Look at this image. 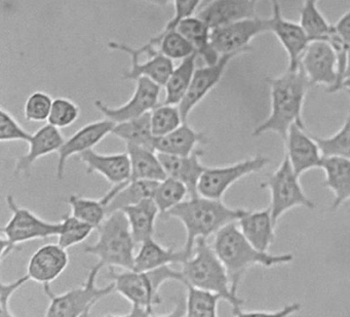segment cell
I'll use <instances>...</instances> for the list:
<instances>
[{"mask_svg": "<svg viewBox=\"0 0 350 317\" xmlns=\"http://www.w3.org/2000/svg\"><path fill=\"white\" fill-rule=\"evenodd\" d=\"M126 147L131 161L130 180L159 182L167 177L157 151L135 145Z\"/></svg>", "mask_w": 350, "mask_h": 317, "instance_id": "29", "label": "cell"}, {"mask_svg": "<svg viewBox=\"0 0 350 317\" xmlns=\"http://www.w3.org/2000/svg\"><path fill=\"white\" fill-rule=\"evenodd\" d=\"M174 16L161 32L177 30L183 20L192 17L200 10L202 0H174Z\"/></svg>", "mask_w": 350, "mask_h": 317, "instance_id": "45", "label": "cell"}, {"mask_svg": "<svg viewBox=\"0 0 350 317\" xmlns=\"http://www.w3.org/2000/svg\"><path fill=\"white\" fill-rule=\"evenodd\" d=\"M334 34L341 40L342 44L350 46V10L339 18L334 25H332Z\"/></svg>", "mask_w": 350, "mask_h": 317, "instance_id": "47", "label": "cell"}, {"mask_svg": "<svg viewBox=\"0 0 350 317\" xmlns=\"http://www.w3.org/2000/svg\"><path fill=\"white\" fill-rule=\"evenodd\" d=\"M54 99L44 92H34L26 100L24 116L28 122H48Z\"/></svg>", "mask_w": 350, "mask_h": 317, "instance_id": "43", "label": "cell"}, {"mask_svg": "<svg viewBox=\"0 0 350 317\" xmlns=\"http://www.w3.org/2000/svg\"><path fill=\"white\" fill-rule=\"evenodd\" d=\"M111 135L124 141L126 145L146 147L155 150V137L151 128L150 112L140 118L116 124Z\"/></svg>", "mask_w": 350, "mask_h": 317, "instance_id": "33", "label": "cell"}, {"mask_svg": "<svg viewBox=\"0 0 350 317\" xmlns=\"http://www.w3.org/2000/svg\"><path fill=\"white\" fill-rule=\"evenodd\" d=\"M29 280V276L25 274L14 281H3L0 284V317H16L15 313L11 309L12 298Z\"/></svg>", "mask_w": 350, "mask_h": 317, "instance_id": "46", "label": "cell"}, {"mask_svg": "<svg viewBox=\"0 0 350 317\" xmlns=\"http://www.w3.org/2000/svg\"><path fill=\"white\" fill-rule=\"evenodd\" d=\"M189 259L183 249L177 251L175 247H163L153 237L140 243L135 256L134 268L136 271H149L163 266L180 264Z\"/></svg>", "mask_w": 350, "mask_h": 317, "instance_id": "24", "label": "cell"}, {"mask_svg": "<svg viewBox=\"0 0 350 317\" xmlns=\"http://www.w3.org/2000/svg\"><path fill=\"white\" fill-rule=\"evenodd\" d=\"M270 159L262 154L225 167H206L198 186V194L204 197L222 199L227 190L239 180L262 171Z\"/></svg>", "mask_w": 350, "mask_h": 317, "instance_id": "10", "label": "cell"}, {"mask_svg": "<svg viewBox=\"0 0 350 317\" xmlns=\"http://www.w3.org/2000/svg\"><path fill=\"white\" fill-rule=\"evenodd\" d=\"M103 263L98 262L91 268L85 284L79 288L67 290L63 294H55L51 284H44V292L48 297L49 306L46 316L79 317L89 316L92 309L105 297L116 292L113 282L106 286H98L97 279Z\"/></svg>", "mask_w": 350, "mask_h": 317, "instance_id": "7", "label": "cell"}, {"mask_svg": "<svg viewBox=\"0 0 350 317\" xmlns=\"http://www.w3.org/2000/svg\"><path fill=\"white\" fill-rule=\"evenodd\" d=\"M116 124V122L112 120L104 118V120L85 124L75 132L70 138L66 139L64 144L58 151V163H57L58 180H63L64 178L67 161L70 157L95 148L108 135L112 134Z\"/></svg>", "mask_w": 350, "mask_h": 317, "instance_id": "16", "label": "cell"}, {"mask_svg": "<svg viewBox=\"0 0 350 317\" xmlns=\"http://www.w3.org/2000/svg\"><path fill=\"white\" fill-rule=\"evenodd\" d=\"M161 85L151 79L141 77L137 79L136 87L131 99L118 107H110L102 101L95 102V107L105 118L116 124L140 118L152 111L159 105Z\"/></svg>", "mask_w": 350, "mask_h": 317, "instance_id": "13", "label": "cell"}, {"mask_svg": "<svg viewBox=\"0 0 350 317\" xmlns=\"http://www.w3.org/2000/svg\"><path fill=\"white\" fill-rule=\"evenodd\" d=\"M311 40H327L332 24L325 19L319 8V0H304L300 11V22Z\"/></svg>", "mask_w": 350, "mask_h": 317, "instance_id": "38", "label": "cell"}, {"mask_svg": "<svg viewBox=\"0 0 350 317\" xmlns=\"http://www.w3.org/2000/svg\"><path fill=\"white\" fill-rule=\"evenodd\" d=\"M140 1H145V3H152V5H157V7H167L170 3H174V0H140Z\"/></svg>", "mask_w": 350, "mask_h": 317, "instance_id": "50", "label": "cell"}, {"mask_svg": "<svg viewBox=\"0 0 350 317\" xmlns=\"http://www.w3.org/2000/svg\"><path fill=\"white\" fill-rule=\"evenodd\" d=\"M342 89H346V91L350 89V46L347 51V57H346L345 71H344Z\"/></svg>", "mask_w": 350, "mask_h": 317, "instance_id": "49", "label": "cell"}, {"mask_svg": "<svg viewBox=\"0 0 350 317\" xmlns=\"http://www.w3.org/2000/svg\"><path fill=\"white\" fill-rule=\"evenodd\" d=\"M97 240L93 245H85V253L95 256L98 262L108 268L133 270L137 243L126 214L122 210L111 212L97 227Z\"/></svg>", "mask_w": 350, "mask_h": 317, "instance_id": "6", "label": "cell"}, {"mask_svg": "<svg viewBox=\"0 0 350 317\" xmlns=\"http://www.w3.org/2000/svg\"><path fill=\"white\" fill-rule=\"evenodd\" d=\"M347 92L350 98V89ZM313 137L319 143L323 156H341L350 159V102L345 122L337 133L327 138Z\"/></svg>", "mask_w": 350, "mask_h": 317, "instance_id": "39", "label": "cell"}, {"mask_svg": "<svg viewBox=\"0 0 350 317\" xmlns=\"http://www.w3.org/2000/svg\"><path fill=\"white\" fill-rule=\"evenodd\" d=\"M247 212L245 208H230L222 199L196 195L183 200L165 217L177 219L183 224L186 231L183 249L190 258L198 238L208 239L226 225L237 222Z\"/></svg>", "mask_w": 350, "mask_h": 317, "instance_id": "2", "label": "cell"}, {"mask_svg": "<svg viewBox=\"0 0 350 317\" xmlns=\"http://www.w3.org/2000/svg\"><path fill=\"white\" fill-rule=\"evenodd\" d=\"M184 286L187 292L186 316L216 317L218 315V304L223 300L222 296L211 290L196 288L188 282Z\"/></svg>", "mask_w": 350, "mask_h": 317, "instance_id": "34", "label": "cell"}, {"mask_svg": "<svg viewBox=\"0 0 350 317\" xmlns=\"http://www.w3.org/2000/svg\"><path fill=\"white\" fill-rule=\"evenodd\" d=\"M255 0H212L200 8L198 17L212 29L247 18L256 17Z\"/></svg>", "mask_w": 350, "mask_h": 317, "instance_id": "21", "label": "cell"}, {"mask_svg": "<svg viewBox=\"0 0 350 317\" xmlns=\"http://www.w3.org/2000/svg\"><path fill=\"white\" fill-rule=\"evenodd\" d=\"M256 3H257V1H259V0H255Z\"/></svg>", "mask_w": 350, "mask_h": 317, "instance_id": "52", "label": "cell"}, {"mask_svg": "<svg viewBox=\"0 0 350 317\" xmlns=\"http://www.w3.org/2000/svg\"><path fill=\"white\" fill-rule=\"evenodd\" d=\"M181 271L185 277V284L188 282L196 288L220 294L223 300L232 306L233 314L239 316L245 302L239 294L232 292L226 268L212 245H208V239L198 238L196 240L193 253L182 263Z\"/></svg>", "mask_w": 350, "mask_h": 317, "instance_id": "5", "label": "cell"}, {"mask_svg": "<svg viewBox=\"0 0 350 317\" xmlns=\"http://www.w3.org/2000/svg\"><path fill=\"white\" fill-rule=\"evenodd\" d=\"M7 206L12 212L9 222L1 229V235L18 247L28 241L58 236L61 222H49L28 208L19 206L14 196H7Z\"/></svg>", "mask_w": 350, "mask_h": 317, "instance_id": "9", "label": "cell"}, {"mask_svg": "<svg viewBox=\"0 0 350 317\" xmlns=\"http://www.w3.org/2000/svg\"><path fill=\"white\" fill-rule=\"evenodd\" d=\"M190 44L193 46L196 54L204 60V64L213 65L218 62L221 55L215 50L212 44V28L198 16H192L183 20L177 28Z\"/></svg>", "mask_w": 350, "mask_h": 317, "instance_id": "28", "label": "cell"}, {"mask_svg": "<svg viewBox=\"0 0 350 317\" xmlns=\"http://www.w3.org/2000/svg\"><path fill=\"white\" fill-rule=\"evenodd\" d=\"M272 12L269 19L270 32L275 36L288 55V68L300 67V60L311 42L306 30L300 23L282 17L278 0H271Z\"/></svg>", "mask_w": 350, "mask_h": 317, "instance_id": "14", "label": "cell"}, {"mask_svg": "<svg viewBox=\"0 0 350 317\" xmlns=\"http://www.w3.org/2000/svg\"><path fill=\"white\" fill-rule=\"evenodd\" d=\"M88 174H99L112 185L126 183L131 179V161L128 153L97 152L91 149L79 155Z\"/></svg>", "mask_w": 350, "mask_h": 317, "instance_id": "19", "label": "cell"}, {"mask_svg": "<svg viewBox=\"0 0 350 317\" xmlns=\"http://www.w3.org/2000/svg\"><path fill=\"white\" fill-rule=\"evenodd\" d=\"M321 169L325 176L323 186L334 194L331 210L335 212L350 199V159L341 156L325 157Z\"/></svg>", "mask_w": 350, "mask_h": 317, "instance_id": "25", "label": "cell"}, {"mask_svg": "<svg viewBox=\"0 0 350 317\" xmlns=\"http://www.w3.org/2000/svg\"><path fill=\"white\" fill-rule=\"evenodd\" d=\"M65 140L66 139L63 136L60 128L51 124L42 126L40 130L32 134L31 139L28 142L29 148L27 153L16 161V175L28 173L38 159L58 152L64 144Z\"/></svg>", "mask_w": 350, "mask_h": 317, "instance_id": "22", "label": "cell"}, {"mask_svg": "<svg viewBox=\"0 0 350 317\" xmlns=\"http://www.w3.org/2000/svg\"><path fill=\"white\" fill-rule=\"evenodd\" d=\"M150 120L155 138L170 134L184 122L179 106L163 103L150 112Z\"/></svg>", "mask_w": 350, "mask_h": 317, "instance_id": "41", "label": "cell"}, {"mask_svg": "<svg viewBox=\"0 0 350 317\" xmlns=\"http://www.w3.org/2000/svg\"><path fill=\"white\" fill-rule=\"evenodd\" d=\"M186 195H189V193L187 187L182 182L167 177L157 183L152 199L157 204L161 216H165L169 210L181 204Z\"/></svg>", "mask_w": 350, "mask_h": 317, "instance_id": "37", "label": "cell"}, {"mask_svg": "<svg viewBox=\"0 0 350 317\" xmlns=\"http://www.w3.org/2000/svg\"><path fill=\"white\" fill-rule=\"evenodd\" d=\"M267 83L271 103L269 116L255 128L253 136L259 137L272 132L278 134L284 142L292 126L298 124L305 128L303 106L311 85L301 66L296 69L288 67L278 77L268 79Z\"/></svg>", "mask_w": 350, "mask_h": 317, "instance_id": "1", "label": "cell"}, {"mask_svg": "<svg viewBox=\"0 0 350 317\" xmlns=\"http://www.w3.org/2000/svg\"><path fill=\"white\" fill-rule=\"evenodd\" d=\"M67 249L59 243L42 245L30 257L27 275L38 284H51L57 279L69 265Z\"/></svg>", "mask_w": 350, "mask_h": 317, "instance_id": "18", "label": "cell"}, {"mask_svg": "<svg viewBox=\"0 0 350 317\" xmlns=\"http://www.w3.org/2000/svg\"><path fill=\"white\" fill-rule=\"evenodd\" d=\"M300 66L311 87L325 85L329 93H336L339 81V61L327 40H311L301 58Z\"/></svg>", "mask_w": 350, "mask_h": 317, "instance_id": "11", "label": "cell"}, {"mask_svg": "<svg viewBox=\"0 0 350 317\" xmlns=\"http://www.w3.org/2000/svg\"><path fill=\"white\" fill-rule=\"evenodd\" d=\"M130 59V70L124 74V79L126 81H136L141 77H146L163 87L175 68L173 60L161 53L157 56L146 57V60Z\"/></svg>", "mask_w": 350, "mask_h": 317, "instance_id": "31", "label": "cell"}, {"mask_svg": "<svg viewBox=\"0 0 350 317\" xmlns=\"http://www.w3.org/2000/svg\"><path fill=\"white\" fill-rule=\"evenodd\" d=\"M270 32L269 19L253 17L212 29V44L222 56L241 55L250 50V44L260 34Z\"/></svg>", "mask_w": 350, "mask_h": 317, "instance_id": "12", "label": "cell"}, {"mask_svg": "<svg viewBox=\"0 0 350 317\" xmlns=\"http://www.w3.org/2000/svg\"><path fill=\"white\" fill-rule=\"evenodd\" d=\"M32 134L25 130L17 120L5 108L0 110V141L14 142L22 141L28 143Z\"/></svg>", "mask_w": 350, "mask_h": 317, "instance_id": "44", "label": "cell"}, {"mask_svg": "<svg viewBox=\"0 0 350 317\" xmlns=\"http://www.w3.org/2000/svg\"><path fill=\"white\" fill-rule=\"evenodd\" d=\"M204 153V150L198 148L193 153L186 156L157 153L167 177H172L182 182L187 187L189 197L200 195L198 191V183L202 174L208 167L202 163Z\"/></svg>", "mask_w": 350, "mask_h": 317, "instance_id": "20", "label": "cell"}, {"mask_svg": "<svg viewBox=\"0 0 350 317\" xmlns=\"http://www.w3.org/2000/svg\"><path fill=\"white\" fill-rule=\"evenodd\" d=\"M81 109L79 105L67 98H57L53 102L49 124L58 128H68L79 120Z\"/></svg>", "mask_w": 350, "mask_h": 317, "instance_id": "42", "label": "cell"}, {"mask_svg": "<svg viewBox=\"0 0 350 317\" xmlns=\"http://www.w3.org/2000/svg\"><path fill=\"white\" fill-rule=\"evenodd\" d=\"M206 143L208 137L206 134L198 132L185 122L170 134L155 138L154 149L157 153L186 156L193 153L198 145Z\"/></svg>", "mask_w": 350, "mask_h": 317, "instance_id": "26", "label": "cell"}, {"mask_svg": "<svg viewBox=\"0 0 350 317\" xmlns=\"http://www.w3.org/2000/svg\"><path fill=\"white\" fill-rule=\"evenodd\" d=\"M109 277L116 286V292L132 304L130 312L116 316H152L153 308L161 303L159 290L163 284L171 280L182 284L186 281L182 271L173 269L172 265L149 271H118L109 267Z\"/></svg>", "mask_w": 350, "mask_h": 317, "instance_id": "4", "label": "cell"}, {"mask_svg": "<svg viewBox=\"0 0 350 317\" xmlns=\"http://www.w3.org/2000/svg\"><path fill=\"white\" fill-rule=\"evenodd\" d=\"M67 204L70 206L73 216L89 223L96 229L108 216L107 204L102 197L100 199H93L71 194L67 197Z\"/></svg>", "mask_w": 350, "mask_h": 317, "instance_id": "36", "label": "cell"}, {"mask_svg": "<svg viewBox=\"0 0 350 317\" xmlns=\"http://www.w3.org/2000/svg\"><path fill=\"white\" fill-rule=\"evenodd\" d=\"M299 178L284 154L280 167L260 183L261 189L270 191L269 208L275 226L282 215L296 206H304L308 210L315 208L314 202L305 194Z\"/></svg>", "mask_w": 350, "mask_h": 317, "instance_id": "8", "label": "cell"}, {"mask_svg": "<svg viewBox=\"0 0 350 317\" xmlns=\"http://www.w3.org/2000/svg\"><path fill=\"white\" fill-rule=\"evenodd\" d=\"M95 229V227L77 218L72 214L65 215L61 221L58 243L64 249H68L69 247L83 243Z\"/></svg>", "mask_w": 350, "mask_h": 317, "instance_id": "40", "label": "cell"}, {"mask_svg": "<svg viewBox=\"0 0 350 317\" xmlns=\"http://www.w3.org/2000/svg\"><path fill=\"white\" fill-rule=\"evenodd\" d=\"M211 1H212V0H202V5H200V8L204 7V5H208V3H211Z\"/></svg>", "mask_w": 350, "mask_h": 317, "instance_id": "51", "label": "cell"}, {"mask_svg": "<svg viewBox=\"0 0 350 317\" xmlns=\"http://www.w3.org/2000/svg\"><path fill=\"white\" fill-rule=\"evenodd\" d=\"M301 310V304L299 303H292V304L286 305L284 308L278 309L275 311H265V310H258V311H241L239 316H243V315H260V316H288V315L294 314V313L298 312Z\"/></svg>", "mask_w": 350, "mask_h": 317, "instance_id": "48", "label": "cell"}, {"mask_svg": "<svg viewBox=\"0 0 350 317\" xmlns=\"http://www.w3.org/2000/svg\"><path fill=\"white\" fill-rule=\"evenodd\" d=\"M151 46L159 48V52L171 60H183L191 55L196 54L189 40L178 30L169 32H159L157 36L149 40Z\"/></svg>", "mask_w": 350, "mask_h": 317, "instance_id": "35", "label": "cell"}, {"mask_svg": "<svg viewBox=\"0 0 350 317\" xmlns=\"http://www.w3.org/2000/svg\"><path fill=\"white\" fill-rule=\"evenodd\" d=\"M213 249L226 268L232 292L237 294L243 275L254 266L271 268L291 263L292 253L273 255L256 249L241 232L237 222L230 223L215 234Z\"/></svg>", "mask_w": 350, "mask_h": 317, "instance_id": "3", "label": "cell"}, {"mask_svg": "<svg viewBox=\"0 0 350 317\" xmlns=\"http://www.w3.org/2000/svg\"><path fill=\"white\" fill-rule=\"evenodd\" d=\"M237 225L245 238L259 251H268L275 239L276 226L269 208L249 210L237 221Z\"/></svg>", "mask_w": 350, "mask_h": 317, "instance_id": "23", "label": "cell"}, {"mask_svg": "<svg viewBox=\"0 0 350 317\" xmlns=\"http://www.w3.org/2000/svg\"><path fill=\"white\" fill-rule=\"evenodd\" d=\"M284 144L286 155L299 177L311 169H321L325 158L323 151L314 137L305 132V128L292 126Z\"/></svg>", "mask_w": 350, "mask_h": 317, "instance_id": "17", "label": "cell"}, {"mask_svg": "<svg viewBox=\"0 0 350 317\" xmlns=\"http://www.w3.org/2000/svg\"><path fill=\"white\" fill-rule=\"evenodd\" d=\"M198 58V54L191 55L183 59L181 63L174 68L173 72L171 73L163 87L165 92L163 104L178 106L181 103L189 89L192 77L196 72Z\"/></svg>", "mask_w": 350, "mask_h": 317, "instance_id": "32", "label": "cell"}, {"mask_svg": "<svg viewBox=\"0 0 350 317\" xmlns=\"http://www.w3.org/2000/svg\"><path fill=\"white\" fill-rule=\"evenodd\" d=\"M237 56L239 55H222L216 64L204 65L196 69L189 89L181 103L178 105L184 122H187L194 108L218 85L229 63Z\"/></svg>", "mask_w": 350, "mask_h": 317, "instance_id": "15", "label": "cell"}, {"mask_svg": "<svg viewBox=\"0 0 350 317\" xmlns=\"http://www.w3.org/2000/svg\"><path fill=\"white\" fill-rule=\"evenodd\" d=\"M157 183L159 182L149 180H130L126 183L113 185L102 197L107 204L108 215L138 204L146 198H152Z\"/></svg>", "mask_w": 350, "mask_h": 317, "instance_id": "27", "label": "cell"}, {"mask_svg": "<svg viewBox=\"0 0 350 317\" xmlns=\"http://www.w3.org/2000/svg\"><path fill=\"white\" fill-rule=\"evenodd\" d=\"M122 210L128 218L129 225L137 245L153 237L155 222L161 212L152 198H146L138 204L126 206Z\"/></svg>", "mask_w": 350, "mask_h": 317, "instance_id": "30", "label": "cell"}]
</instances>
